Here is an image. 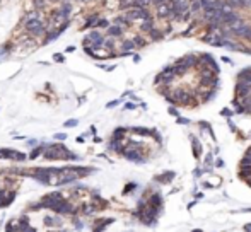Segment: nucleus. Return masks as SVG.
I'll return each instance as SVG.
<instances>
[{"instance_id": "nucleus-1", "label": "nucleus", "mask_w": 251, "mask_h": 232, "mask_svg": "<svg viewBox=\"0 0 251 232\" xmlns=\"http://www.w3.org/2000/svg\"><path fill=\"white\" fill-rule=\"evenodd\" d=\"M22 26H24V31H26L27 34H31L32 38H43V36H46V32H48L46 22H44V19L41 17L39 10L26 12V15H24V19H22Z\"/></svg>"}, {"instance_id": "nucleus-2", "label": "nucleus", "mask_w": 251, "mask_h": 232, "mask_svg": "<svg viewBox=\"0 0 251 232\" xmlns=\"http://www.w3.org/2000/svg\"><path fill=\"white\" fill-rule=\"evenodd\" d=\"M44 159L48 161H79V155L63 147L62 143H51L44 150Z\"/></svg>"}, {"instance_id": "nucleus-3", "label": "nucleus", "mask_w": 251, "mask_h": 232, "mask_svg": "<svg viewBox=\"0 0 251 232\" xmlns=\"http://www.w3.org/2000/svg\"><path fill=\"white\" fill-rule=\"evenodd\" d=\"M241 22H244V19L241 17V14L238 10H229V12L222 14V26L224 27H232V26H238Z\"/></svg>"}, {"instance_id": "nucleus-4", "label": "nucleus", "mask_w": 251, "mask_h": 232, "mask_svg": "<svg viewBox=\"0 0 251 232\" xmlns=\"http://www.w3.org/2000/svg\"><path fill=\"white\" fill-rule=\"evenodd\" d=\"M174 63H176V65H181V67H185L186 70L197 68V67H198V55H195V53L185 55V56H181V58L174 60Z\"/></svg>"}, {"instance_id": "nucleus-5", "label": "nucleus", "mask_w": 251, "mask_h": 232, "mask_svg": "<svg viewBox=\"0 0 251 232\" xmlns=\"http://www.w3.org/2000/svg\"><path fill=\"white\" fill-rule=\"evenodd\" d=\"M251 96V84H248L246 80H238L236 82V89H234V97L236 99H244Z\"/></svg>"}, {"instance_id": "nucleus-6", "label": "nucleus", "mask_w": 251, "mask_h": 232, "mask_svg": "<svg viewBox=\"0 0 251 232\" xmlns=\"http://www.w3.org/2000/svg\"><path fill=\"white\" fill-rule=\"evenodd\" d=\"M0 157L10 159V161H15V162H24V161L27 159V155H26L24 152L12 150V149H2V150H0Z\"/></svg>"}, {"instance_id": "nucleus-7", "label": "nucleus", "mask_w": 251, "mask_h": 232, "mask_svg": "<svg viewBox=\"0 0 251 232\" xmlns=\"http://www.w3.org/2000/svg\"><path fill=\"white\" fill-rule=\"evenodd\" d=\"M154 9H156L157 19H161V20H171V17H173V7H171L169 2H166V3H162L159 7H154Z\"/></svg>"}, {"instance_id": "nucleus-8", "label": "nucleus", "mask_w": 251, "mask_h": 232, "mask_svg": "<svg viewBox=\"0 0 251 232\" xmlns=\"http://www.w3.org/2000/svg\"><path fill=\"white\" fill-rule=\"evenodd\" d=\"M250 29H251V26L246 22V20L241 22V24H238V26H232V27H231L234 39H244V36L250 32Z\"/></svg>"}, {"instance_id": "nucleus-9", "label": "nucleus", "mask_w": 251, "mask_h": 232, "mask_svg": "<svg viewBox=\"0 0 251 232\" xmlns=\"http://www.w3.org/2000/svg\"><path fill=\"white\" fill-rule=\"evenodd\" d=\"M91 205H92L94 212H99V210H106V208L109 207L108 200H104V198H103L101 195H97V193H92V196H91Z\"/></svg>"}, {"instance_id": "nucleus-10", "label": "nucleus", "mask_w": 251, "mask_h": 232, "mask_svg": "<svg viewBox=\"0 0 251 232\" xmlns=\"http://www.w3.org/2000/svg\"><path fill=\"white\" fill-rule=\"evenodd\" d=\"M15 191L14 190H10V191H7V190H0V208H5V207H9L14 200H15Z\"/></svg>"}, {"instance_id": "nucleus-11", "label": "nucleus", "mask_w": 251, "mask_h": 232, "mask_svg": "<svg viewBox=\"0 0 251 232\" xmlns=\"http://www.w3.org/2000/svg\"><path fill=\"white\" fill-rule=\"evenodd\" d=\"M147 38H149V41H154V43H157V41L164 39V38H166V34H164L162 27H157V26H154V27H152V29L147 32Z\"/></svg>"}, {"instance_id": "nucleus-12", "label": "nucleus", "mask_w": 251, "mask_h": 232, "mask_svg": "<svg viewBox=\"0 0 251 232\" xmlns=\"http://www.w3.org/2000/svg\"><path fill=\"white\" fill-rule=\"evenodd\" d=\"M115 222V219H97L92 224V232H103L108 225H111Z\"/></svg>"}, {"instance_id": "nucleus-13", "label": "nucleus", "mask_w": 251, "mask_h": 232, "mask_svg": "<svg viewBox=\"0 0 251 232\" xmlns=\"http://www.w3.org/2000/svg\"><path fill=\"white\" fill-rule=\"evenodd\" d=\"M174 178H176V173H174V171H168V173L157 174V176L154 178V181H157V183H161V184H168V183H171Z\"/></svg>"}, {"instance_id": "nucleus-14", "label": "nucleus", "mask_w": 251, "mask_h": 232, "mask_svg": "<svg viewBox=\"0 0 251 232\" xmlns=\"http://www.w3.org/2000/svg\"><path fill=\"white\" fill-rule=\"evenodd\" d=\"M154 26H156V19H154V17H147V19H144V20L138 22V29H140V32H145V34H147Z\"/></svg>"}, {"instance_id": "nucleus-15", "label": "nucleus", "mask_w": 251, "mask_h": 232, "mask_svg": "<svg viewBox=\"0 0 251 232\" xmlns=\"http://www.w3.org/2000/svg\"><path fill=\"white\" fill-rule=\"evenodd\" d=\"M106 34L111 36V38H123L125 29H123L121 26H118V24H113V26H109V27L106 29Z\"/></svg>"}, {"instance_id": "nucleus-16", "label": "nucleus", "mask_w": 251, "mask_h": 232, "mask_svg": "<svg viewBox=\"0 0 251 232\" xmlns=\"http://www.w3.org/2000/svg\"><path fill=\"white\" fill-rule=\"evenodd\" d=\"M121 53H120V56H126V55H130L137 46H135V43H133V39H125L123 43H121Z\"/></svg>"}, {"instance_id": "nucleus-17", "label": "nucleus", "mask_w": 251, "mask_h": 232, "mask_svg": "<svg viewBox=\"0 0 251 232\" xmlns=\"http://www.w3.org/2000/svg\"><path fill=\"white\" fill-rule=\"evenodd\" d=\"M191 138V149H193V155H195V159H200L202 157V143H200V140L195 137V135H191L190 137Z\"/></svg>"}, {"instance_id": "nucleus-18", "label": "nucleus", "mask_w": 251, "mask_h": 232, "mask_svg": "<svg viewBox=\"0 0 251 232\" xmlns=\"http://www.w3.org/2000/svg\"><path fill=\"white\" fill-rule=\"evenodd\" d=\"M115 24L121 26L123 29H128V27H130L133 22H132L128 17H126V14H121V15H116V17H115Z\"/></svg>"}, {"instance_id": "nucleus-19", "label": "nucleus", "mask_w": 251, "mask_h": 232, "mask_svg": "<svg viewBox=\"0 0 251 232\" xmlns=\"http://www.w3.org/2000/svg\"><path fill=\"white\" fill-rule=\"evenodd\" d=\"M126 133H128V128L120 126V128H116V130L113 132L111 140H126Z\"/></svg>"}, {"instance_id": "nucleus-20", "label": "nucleus", "mask_w": 251, "mask_h": 232, "mask_svg": "<svg viewBox=\"0 0 251 232\" xmlns=\"http://www.w3.org/2000/svg\"><path fill=\"white\" fill-rule=\"evenodd\" d=\"M99 14H91L89 17H87V20H85V24H84V29H87V27H92V29H96V26H97V22H99Z\"/></svg>"}, {"instance_id": "nucleus-21", "label": "nucleus", "mask_w": 251, "mask_h": 232, "mask_svg": "<svg viewBox=\"0 0 251 232\" xmlns=\"http://www.w3.org/2000/svg\"><path fill=\"white\" fill-rule=\"evenodd\" d=\"M133 7H137V0H118V9L120 10H130V9H133Z\"/></svg>"}, {"instance_id": "nucleus-22", "label": "nucleus", "mask_w": 251, "mask_h": 232, "mask_svg": "<svg viewBox=\"0 0 251 232\" xmlns=\"http://www.w3.org/2000/svg\"><path fill=\"white\" fill-rule=\"evenodd\" d=\"M46 147H48L46 143H38V147H36V149H34V150H32V152L29 154V159H31V161L38 159V157H39V155H41V154H43V152L46 150Z\"/></svg>"}, {"instance_id": "nucleus-23", "label": "nucleus", "mask_w": 251, "mask_h": 232, "mask_svg": "<svg viewBox=\"0 0 251 232\" xmlns=\"http://www.w3.org/2000/svg\"><path fill=\"white\" fill-rule=\"evenodd\" d=\"M43 222H44V225H51V227H60L62 225V220L58 219V217H44L43 219Z\"/></svg>"}, {"instance_id": "nucleus-24", "label": "nucleus", "mask_w": 251, "mask_h": 232, "mask_svg": "<svg viewBox=\"0 0 251 232\" xmlns=\"http://www.w3.org/2000/svg\"><path fill=\"white\" fill-rule=\"evenodd\" d=\"M147 38H144L142 34H137V36H133V43H135V46L137 48H145L147 46Z\"/></svg>"}, {"instance_id": "nucleus-25", "label": "nucleus", "mask_w": 251, "mask_h": 232, "mask_svg": "<svg viewBox=\"0 0 251 232\" xmlns=\"http://www.w3.org/2000/svg\"><path fill=\"white\" fill-rule=\"evenodd\" d=\"M135 188H137V183H128V184L123 188V195H130Z\"/></svg>"}, {"instance_id": "nucleus-26", "label": "nucleus", "mask_w": 251, "mask_h": 232, "mask_svg": "<svg viewBox=\"0 0 251 232\" xmlns=\"http://www.w3.org/2000/svg\"><path fill=\"white\" fill-rule=\"evenodd\" d=\"M101 27H109V20L108 19H99V22H97V26H96V29H101Z\"/></svg>"}, {"instance_id": "nucleus-27", "label": "nucleus", "mask_w": 251, "mask_h": 232, "mask_svg": "<svg viewBox=\"0 0 251 232\" xmlns=\"http://www.w3.org/2000/svg\"><path fill=\"white\" fill-rule=\"evenodd\" d=\"M77 125H79V121H77V120H74V118H72V120H67V121L63 123V126H65V128H74V126H77Z\"/></svg>"}, {"instance_id": "nucleus-28", "label": "nucleus", "mask_w": 251, "mask_h": 232, "mask_svg": "<svg viewBox=\"0 0 251 232\" xmlns=\"http://www.w3.org/2000/svg\"><path fill=\"white\" fill-rule=\"evenodd\" d=\"M221 114H222V116H226V118H231V116H234L236 113H234V111H231L229 108H224V109L221 111Z\"/></svg>"}, {"instance_id": "nucleus-29", "label": "nucleus", "mask_w": 251, "mask_h": 232, "mask_svg": "<svg viewBox=\"0 0 251 232\" xmlns=\"http://www.w3.org/2000/svg\"><path fill=\"white\" fill-rule=\"evenodd\" d=\"M53 138H55L56 142H63V140H67V133H55Z\"/></svg>"}, {"instance_id": "nucleus-30", "label": "nucleus", "mask_w": 251, "mask_h": 232, "mask_svg": "<svg viewBox=\"0 0 251 232\" xmlns=\"http://www.w3.org/2000/svg\"><path fill=\"white\" fill-rule=\"evenodd\" d=\"M53 60L58 61V63H63V61H65V56H63L62 53H55V55H53Z\"/></svg>"}, {"instance_id": "nucleus-31", "label": "nucleus", "mask_w": 251, "mask_h": 232, "mask_svg": "<svg viewBox=\"0 0 251 232\" xmlns=\"http://www.w3.org/2000/svg\"><path fill=\"white\" fill-rule=\"evenodd\" d=\"M120 102H121V97H120V99H116V101H111V102H108V104H106V108H108V109H111V108H116Z\"/></svg>"}, {"instance_id": "nucleus-32", "label": "nucleus", "mask_w": 251, "mask_h": 232, "mask_svg": "<svg viewBox=\"0 0 251 232\" xmlns=\"http://www.w3.org/2000/svg\"><path fill=\"white\" fill-rule=\"evenodd\" d=\"M176 121H178L179 125H190V123H191L188 118H183V116H178V118H176Z\"/></svg>"}, {"instance_id": "nucleus-33", "label": "nucleus", "mask_w": 251, "mask_h": 232, "mask_svg": "<svg viewBox=\"0 0 251 232\" xmlns=\"http://www.w3.org/2000/svg\"><path fill=\"white\" fill-rule=\"evenodd\" d=\"M203 173H205V171H203V169H202V167H197V169H195V171H193V176H195V178H200V176H202V174H203Z\"/></svg>"}, {"instance_id": "nucleus-34", "label": "nucleus", "mask_w": 251, "mask_h": 232, "mask_svg": "<svg viewBox=\"0 0 251 232\" xmlns=\"http://www.w3.org/2000/svg\"><path fill=\"white\" fill-rule=\"evenodd\" d=\"M169 114H173L174 118H178V116H179V113L176 111V108H174V106H173V108H169Z\"/></svg>"}, {"instance_id": "nucleus-35", "label": "nucleus", "mask_w": 251, "mask_h": 232, "mask_svg": "<svg viewBox=\"0 0 251 232\" xmlns=\"http://www.w3.org/2000/svg\"><path fill=\"white\" fill-rule=\"evenodd\" d=\"M224 166H226V162H224L222 159H217V161H215V167H224Z\"/></svg>"}, {"instance_id": "nucleus-36", "label": "nucleus", "mask_w": 251, "mask_h": 232, "mask_svg": "<svg viewBox=\"0 0 251 232\" xmlns=\"http://www.w3.org/2000/svg\"><path fill=\"white\" fill-rule=\"evenodd\" d=\"M137 108V104H133V102H126L125 104V109H135Z\"/></svg>"}, {"instance_id": "nucleus-37", "label": "nucleus", "mask_w": 251, "mask_h": 232, "mask_svg": "<svg viewBox=\"0 0 251 232\" xmlns=\"http://www.w3.org/2000/svg\"><path fill=\"white\" fill-rule=\"evenodd\" d=\"M7 51H9V46H3V48H0V56H3Z\"/></svg>"}, {"instance_id": "nucleus-38", "label": "nucleus", "mask_w": 251, "mask_h": 232, "mask_svg": "<svg viewBox=\"0 0 251 232\" xmlns=\"http://www.w3.org/2000/svg\"><path fill=\"white\" fill-rule=\"evenodd\" d=\"M244 41H248V43H251V29H250V32L244 36Z\"/></svg>"}, {"instance_id": "nucleus-39", "label": "nucleus", "mask_w": 251, "mask_h": 232, "mask_svg": "<svg viewBox=\"0 0 251 232\" xmlns=\"http://www.w3.org/2000/svg\"><path fill=\"white\" fill-rule=\"evenodd\" d=\"M36 143H39V142H36V140H27V145H31V147L36 145Z\"/></svg>"}, {"instance_id": "nucleus-40", "label": "nucleus", "mask_w": 251, "mask_h": 232, "mask_svg": "<svg viewBox=\"0 0 251 232\" xmlns=\"http://www.w3.org/2000/svg\"><path fill=\"white\" fill-rule=\"evenodd\" d=\"M244 232H251V224H246V225H244Z\"/></svg>"}, {"instance_id": "nucleus-41", "label": "nucleus", "mask_w": 251, "mask_h": 232, "mask_svg": "<svg viewBox=\"0 0 251 232\" xmlns=\"http://www.w3.org/2000/svg\"><path fill=\"white\" fill-rule=\"evenodd\" d=\"M133 61L138 63V61H140V56H138V55H133Z\"/></svg>"}, {"instance_id": "nucleus-42", "label": "nucleus", "mask_w": 251, "mask_h": 232, "mask_svg": "<svg viewBox=\"0 0 251 232\" xmlns=\"http://www.w3.org/2000/svg\"><path fill=\"white\" fill-rule=\"evenodd\" d=\"M75 140H77V143H84V137H77Z\"/></svg>"}, {"instance_id": "nucleus-43", "label": "nucleus", "mask_w": 251, "mask_h": 232, "mask_svg": "<svg viewBox=\"0 0 251 232\" xmlns=\"http://www.w3.org/2000/svg\"><path fill=\"white\" fill-rule=\"evenodd\" d=\"M94 142H96V143H101V142H103V138H99V137H94Z\"/></svg>"}, {"instance_id": "nucleus-44", "label": "nucleus", "mask_w": 251, "mask_h": 232, "mask_svg": "<svg viewBox=\"0 0 251 232\" xmlns=\"http://www.w3.org/2000/svg\"><path fill=\"white\" fill-rule=\"evenodd\" d=\"M193 232H203L202 229H193Z\"/></svg>"}, {"instance_id": "nucleus-45", "label": "nucleus", "mask_w": 251, "mask_h": 232, "mask_svg": "<svg viewBox=\"0 0 251 232\" xmlns=\"http://www.w3.org/2000/svg\"><path fill=\"white\" fill-rule=\"evenodd\" d=\"M50 232H65V231H50Z\"/></svg>"}, {"instance_id": "nucleus-46", "label": "nucleus", "mask_w": 251, "mask_h": 232, "mask_svg": "<svg viewBox=\"0 0 251 232\" xmlns=\"http://www.w3.org/2000/svg\"><path fill=\"white\" fill-rule=\"evenodd\" d=\"M250 9H251V7H250Z\"/></svg>"}]
</instances>
